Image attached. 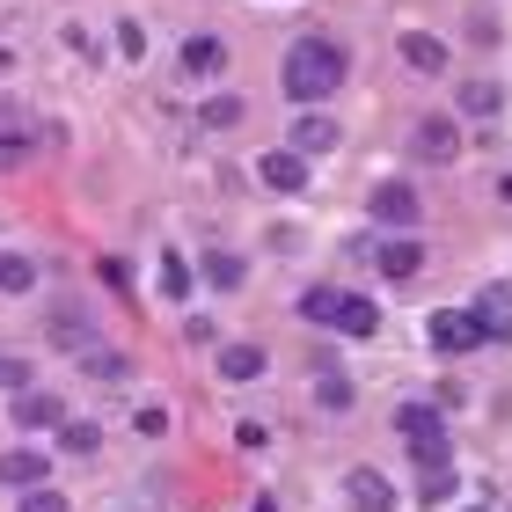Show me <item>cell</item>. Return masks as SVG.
Listing matches in <instances>:
<instances>
[{
  "label": "cell",
  "instance_id": "6",
  "mask_svg": "<svg viewBox=\"0 0 512 512\" xmlns=\"http://www.w3.org/2000/svg\"><path fill=\"white\" fill-rule=\"evenodd\" d=\"M330 330H337V337H374V330H381V308H374L366 293H337V300H330Z\"/></svg>",
  "mask_w": 512,
  "mask_h": 512
},
{
  "label": "cell",
  "instance_id": "25",
  "mask_svg": "<svg viewBox=\"0 0 512 512\" xmlns=\"http://www.w3.org/2000/svg\"><path fill=\"white\" fill-rule=\"evenodd\" d=\"M330 286H308V293H300V315H308V322H330Z\"/></svg>",
  "mask_w": 512,
  "mask_h": 512
},
{
  "label": "cell",
  "instance_id": "7",
  "mask_svg": "<svg viewBox=\"0 0 512 512\" xmlns=\"http://www.w3.org/2000/svg\"><path fill=\"white\" fill-rule=\"evenodd\" d=\"M44 476H52V454L44 447H8L0 454V483H8V491H37Z\"/></svg>",
  "mask_w": 512,
  "mask_h": 512
},
{
  "label": "cell",
  "instance_id": "3",
  "mask_svg": "<svg viewBox=\"0 0 512 512\" xmlns=\"http://www.w3.org/2000/svg\"><path fill=\"white\" fill-rule=\"evenodd\" d=\"M366 213H374V227H395V235H410V227H417V191H410V183H381Z\"/></svg>",
  "mask_w": 512,
  "mask_h": 512
},
{
  "label": "cell",
  "instance_id": "19",
  "mask_svg": "<svg viewBox=\"0 0 512 512\" xmlns=\"http://www.w3.org/2000/svg\"><path fill=\"white\" fill-rule=\"evenodd\" d=\"M198 125H205V132H235V125H242V96H205Z\"/></svg>",
  "mask_w": 512,
  "mask_h": 512
},
{
  "label": "cell",
  "instance_id": "14",
  "mask_svg": "<svg viewBox=\"0 0 512 512\" xmlns=\"http://www.w3.org/2000/svg\"><path fill=\"white\" fill-rule=\"evenodd\" d=\"M432 344H439V352H476L483 330L469 322V308H454V315H432Z\"/></svg>",
  "mask_w": 512,
  "mask_h": 512
},
{
  "label": "cell",
  "instance_id": "30",
  "mask_svg": "<svg viewBox=\"0 0 512 512\" xmlns=\"http://www.w3.org/2000/svg\"><path fill=\"white\" fill-rule=\"evenodd\" d=\"M139 432H147V439H161V432H169V410H161V403H147V410H139Z\"/></svg>",
  "mask_w": 512,
  "mask_h": 512
},
{
  "label": "cell",
  "instance_id": "12",
  "mask_svg": "<svg viewBox=\"0 0 512 512\" xmlns=\"http://www.w3.org/2000/svg\"><path fill=\"white\" fill-rule=\"evenodd\" d=\"M183 74L191 81H220L227 74V44L220 37H183Z\"/></svg>",
  "mask_w": 512,
  "mask_h": 512
},
{
  "label": "cell",
  "instance_id": "32",
  "mask_svg": "<svg viewBox=\"0 0 512 512\" xmlns=\"http://www.w3.org/2000/svg\"><path fill=\"white\" fill-rule=\"evenodd\" d=\"M498 198H505V205H512V176H505V183H498Z\"/></svg>",
  "mask_w": 512,
  "mask_h": 512
},
{
  "label": "cell",
  "instance_id": "31",
  "mask_svg": "<svg viewBox=\"0 0 512 512\" xmlns=\"http://www.w3.org/2000/svg\"><path fill=\"white\" fill-rule=\"evenodd\" d=\"M22 154H30V147H22L15 132H0V169H22Z\"/></svg>",
  "mask_w": 512,
  "mask_h": 512
},
{
  "label": "cell",
  "instance_id": "18",
  "mask_svg": "<svg viewBox=\"0 0 512 512\" xmlns=\"http://www.w3.org/2000/svg\"><path fill=\"white\" fill-rule=\"evenodd\" d=\"M37 286V264L22 249H0V293H30Z\"/></svg>",
  "mask_w": 512,
  "mask_h": 512
},
{
  "label": "cell",
  "instance_id": "11",
  "mask_svg": "<svg viewBox=\"0 0 512 512\" xmlns=\"http://www.w3.org/2000/svg\"><path fill=\"white\" fill-rule=\"evenodd\" d=\"M374 264H381L388 278H417V271H425V242H417V235H388V242L374 249Z\"/></svg>",
  "mask_w": 512,
  "mask_h": 512
},
{
  "label": "cell",
  "instance_id": "17",
  "mask_svg": "<svg viewBox=\"0 0 512 512\" xmlns=\"http://www.w3.org/2000/svg\"><path fill=\"white\" fill-rule=\"evenodd\" d=\"M461 110H469V118H498V110H505V88H498V81H461Z\"/></svg>",
  "mask_w": 512,
  "mask_h": 512
},
{
  "label": "cell",
  "instance_id": "1",
  "mask_svg": "<svg viewBox=\"0 0 512 512\" xmlns=\"http://www.w3.org/2000/svg\"><path fill=\"white\" fill-rule=\"evenodd\" d=\"M344 74H352V59H344V44H330V37H300L293 52H286V96H293V103L337 96Z\"/></svg>",
  "mask_w": 512,
  "mask_h": 512
},
{
  "label": "cell",
  "instance_id": "23",
  "mask_svg": "<svg viewBox=\"0 0 512 512\" xmlns=\"http://www.w3.org/2000/svg\"><path fill=\"white\" fill-rule=\"evenodd\" d=\"M161 293H169V300H191V264H183V256H161Z\"/></svg>",
  "mask_w": 512,
  "mask_h": 512
},
{
  "label": "cell",
  "instance_id": "9",
  "mask_svg": "<svg viewBox=\"0 0 512 512\" xmlns=\"http://www.w3.org/2000/svg\"><path fill=\"white\" fill-rule=\"evenodd\" d=\"M286 139H293V154H308V161H315V154H337V139H344V132H337V118L308 110V118H293V132H286Z\"/></svg>",
  "mask_w": 512,
  "mask_h": 512
},
{
  "label": "cell",
  "instance_id": "20",
  "mask_svg": "<svg viewBox=\"0 0 512 512\" xmlns=\"http://www.w3.org/2000/svg\"><path fill=\"white\" fill-rule=\"evenodd\" d=\"M81 374H96V381H125V374H132V359H125V352H96V344H88V352H81Z\"/></svg>",
  "mask_w": 512,
  "mask_h": 512
},
{
  "label": "cell",
  "instance_id": "15",
  "mask_svg": "<svg viewBox=\"0 0 512 512\" xmlns=\"http://www.w3.org/2000/svg\"><path fill=\"white\" fill-rule=\"evenodd\" d=\"M220 381H264V352H256V344H227L220 352Z\"/></svg>",
  "mask_w": 512,
  "mask_h": 512
},
{
  "label": "cell",
  "instance_id": "21",
  "mask_svg": "<svg viewBox=\"0 0 512 512\" xmlns=\"http://www.w3.org/2000/svg\"><path fill=\"white\" fill-rule=\"evenodd\" d=\"M59 447H66V454H96V447H103V432L88 425V417H66V425H59Z\"/></svg>",
  "mask_w": 512,
  "mask_h": 512
},
{
  "label": "cell",
  "instance_id": "5",
  "mask_svg": "<svg viewBox=\"0 0 512 512\" xmlns=\"http://www.w3.org/2000/svg\"><path fill=\"white\" fill-rule=\"evenodd\" d=\"M469 322L483 337H512V286L498 278V286H483L476 300H469Z\"/></svg>",
  "mask_w": 512,
  "mask_h": 512
},
{
  "label": "cell",
  "instance_id": "10",
  "mask_svg": "<svg viewBox=\"0 0 512 512\" xmlns=\"http://www.w3.org/2000/svg\"><path fill=\"white\" fill-rule=\"evenodd\" d=\"M395 52H403V66H417V74H447V37H432V30H403Z\"/></svg>",
  "mask_w": 512,
  "mask_h": 512
},
{
  "label": "cell",
  "instance_id": "24",
  "mask_svg": "<svg viewBox=\"0 0 512 512\" xmlns=\"http://www.w3.org/2000/svg\"><path fill=\"white\" fill-rule=\"evenodd\" d=\"M315 403H322V410H352V381H344V374H322Z\"/></svg>",
  "mask_w": 512,
  "mask_h": 512
},
{
  "label": "cell",
  "instance_id": "4",
  "mask_svg": "<svg viewBox=\"0 0 512 512\" xmlns=\"http://www.w3.org/2000/svg\"><path fill=\"white\" fill-rule=\"evenodd\" d=\"M256 176H264V191H308V154H293V147H271L264 161H256Z\"/></svg>",
  "mask_w": 512,
  "mask_h": 512
},
{
  "label": "cell",
  "instance_id": "27",
  "mask_svg": "<svg viewBox=\"0 0 512 512\" xmlns=\"http://www.w3.org/2000/svg\"><path fill=\"white\" fill-rule=\"evenodd\" d=\"M22 512H66V491H44L37 483V491H22Z\"/></svg>",
  "mask_w": 512,
  "mask_h": 512
},
{
  "label": "cell",
  "instance_id": "33",
  "mask_svg": "<svg viewBox=\"0 0 512 512\" xmlns=\"http://www.w3.org/2000/svg\"><path fill=\"white\" fill-rule=\"evenodd\" d=\"M256 512H278V505H271V498H256Z\"/></svg>",
  "mask_w": 512,
  "mask_h": 512
},
{
  "label": "cell",
  "instance_id": "13",
  "mask_svg": "<svg viewBox=\"0 0 512 512\" xmlns=\"http://www.w3.org/2000/svg\"><path fill=\"white\" fill-rule=\"evenodd\" d=\"M410 147H417V161H454L461 154V132L447 118H425V125L410 132Z\"/></svg>",
  "mask_w": 512,
  "mask_h": 512
},
{
  "label": "cell",
  "instance_id": "8",
  "mask_svg": "<svg viewBox=\"0 0 512 512\" xmlns=\"http://www.w3.org/2000/svg\"><path fill=\"white\" fill-rule=\"evenodd\" d=\"M344 505H352V512H395V491H388L381 469H352V476H344Z\"/></svg>",
  "mask_w": 512,
  "mask_h": 512
},
{
  "label": "cell",
  "instance_id": "2",
  "mask_svg": "<svg viewBox=\"0 0 512 512\" xmlns=\"http://www.w3.org/2000/svg\"><path fill=\"white\" fill-rule=\"evenodd\" d=\"M15 425L22 432H59L66 425V403L52 388H15Z\"/></svg>",
  "mask_w": 512,
  "mask_h": 512
},
{
  "label": "cell",
  "instance_id": "28",
  "mask_svg": "<svg viewBox=\"0 0 512 512\" xmlns=\"http://www.w3.org/2000/svg\"><path fill=\"white\" fill-rule=\"evenodd\" d=\"M0 388H30V359H15V352H0Z\"/></svg>",
  "mask_w": 512,
  "mask_h": 512
},
{
  "label": "cell",
  "instance_id": "16",
  "mask_svg": "<svg viewBox=\"0 0 512 512\" xmlns=\"http://www.w3.org/2000/svg\"><path fill=\"white\" fill-rule=\"evenodd\" d=\"M242 278H249V264H242V256H227V249H213V256H205V286H213V293H235Z\"/></svg>",
  "mask_w": 512,
  "mask_h": 512
},
{
  "label": "cell",
  "instance_id": "22",
  "mask_svg": "<svg viewBox=\"0 0 512 512\" xmlns=\"http://www.w3.org/2000/svg\"><path fill=\"white\" fill-rule=\"evenodd\" d=\"M417 476H425V483H417V498H425V505H447V498H454V461H439V469H417Z\"/></svg>",
  "mask_w": 512,
  "mask_h": 512
},
{
  "label": "cell",
  "instance_id": "26",
  "mask_svg": "<svg viewBox=\"0 0 512 512\" xmlns=\"http://www.w3.org/2000/svg\"><path fill=\"white\" fill-rule=\"evenodd\" d=\"M52 337H59V344H81V337H88V330H81V308H59V315H52Z\"/></svg>",
  "mask_w": 512,
  "mask_h": 512
},
{
  "label": "cell",
  "instance_id": "29",
  "mask_svg": "<svg viewBox=\"0 0 512 512\" xmlns=\"http://www.w3.org/2000/svg\"><path fill=\"white\" fill-rule=\"evenodd\" d=\"M118 52L125 59H147V30H139V22H118Z\"/></svg>",
  "mask_w": 512,
  "mask_h": 512
}]
</instances>
